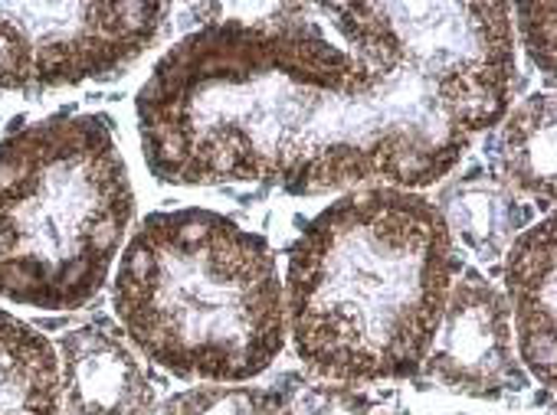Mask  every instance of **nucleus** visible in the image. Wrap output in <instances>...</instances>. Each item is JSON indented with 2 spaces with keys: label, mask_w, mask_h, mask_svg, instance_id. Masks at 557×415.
<instances>
[{
  "label": "nucleus",
  "mask_w": 557,
  "mask_h": 415,
  "mask_svg": "<svg viewBox=\"0 0 557 415\" xmlns=\"http://www.w3.org/2000/svg\"><path fill=\"white\" fill-rule=\"evenodd\" d=\"M283 415H394V412L355 386L306 382L283 399Z\"/></svg>",
  "instance_id": "ddd939ff"
},
{
  "label": "nucleus",
  "mask_w": 557,
  "mask_h": 415,
  "mask_svg": "<svg viewBox=\"0 0 557 415\" xmlns=\"http://www.w3.org/2000/svg\"><path fill=\"white\" fill-rule=\"evenodd\" d=\"M164 4H0V89L109 79L161 34Z\"/></svg>",
  "instance_id": "39448f33"
},
{
  "label": "nucleus",
  "mask_w": 557,
  "mask_h": 415,
  "mask_svg": "<svg viewBox=\"0 0 557 415\" xmlns=\"http://www.w3.org/2000/svg\"><path fill=\"white\" fill-rule=\"evenodd\" d=\"M554 96H528L505 122L495 138L498 180L515 193L531 197L537 206H554Z\"/></svg>",
  "instance_id": "9d476101"
},
{
  "label": "nucleus",
  "mask_w": 557,
  "mask_h": 415,
  "mask_svg": "<svg viewBox=\"0 0 557 415\" xmlns=\"http://www.w3.org/2000/svg\"><path fill=\"white\" fill-rule=\"evenodd\" d=\"M453 278V236L433 200L384 184L355 190L289 252L296 356L332 382L407 379L423 369Z\"/></svg>",
  "instance_id": "f03ea898"
},
{
  "label": "nucleus",
  "mask_w": 557,
  "mask_h": 415,
  "mask_svg": "<svg viewBox=\"0 0 557 415\" xmlns=\"http://www.w3.org/2000/svg\"><path fill=\"white\" fill-rule=\"evenodd\" d=\"M158 415H283V395L256 386H200L171 395Z\"/></svg>",
  "instance_id": "f8f14e48"
},
{
  "label": "nucleus",
  "mask_w": 557,
  "mask_h": 415,
  "mask_svg": "<svg viewBox=\"0 0 557 415\" xmlns=\"http://www.w3.org/2000/svg\"><path fill=\"white\" fill-rule=\"evenodd\" d=\"M554 219L524 229L508 249L505 291L515 311L521 360L541 386H554Z\"/></svg>",
  "instance_id": "6e6552de"
},
{
  "label": "nucleus",
  "mask_w": 557,
  "mask_h": 415,
  "mask_svg": "<svg viewBox=\"0 0 557 415\" xmlns=\"http://www.w3.org/2000/svg\"><path fill=\"white\" fill-rule=\"evenodd\" d=\"M436 210L449 229L475 259H498L511 249L528 223V206L488 174L456 177L440 190Z\"/></svg>",
  "instance_id": "1a4fd4ad"
},
{
  "label": "nucleus",
  "mask_w": 557,
  "mask_h": 415,
  "mask_svg": "<svg viewBox=\"0 0 557 415\" xmlns=\"http://www.w3.org/2000/svg\"><path fill=\"white\" fill-rule=\"evenodd\" d=\"M57 360L73 415H154V382L109 324L70 330Z\"/></svg>",
  "instance_id": "0eeeda50"
},
{
  "label": "nucleus",
  "mask_w": 557,
  "mask_h": 415,
  "mask_svg": "<svg viewBox=\"0 0 557 415\" xmlns=\"http://www.w3.org/2000/svg\"><path fill=\"white\" fill-rule=\"evenodd\" d=\"M135 216L109 115H53L0 141V298L73 311L99 294Z\"/></svg>",
  "instance_id": "20e7f679"
},
{
  "label": "nucleus",
  "mask_w": 557,
  "mask_h": 415,
  "mask_svg": "<svg viewBox=\"0 0 557 415\" xmlns=\"http://www.w3.org/2000/svg\"><path fill=\"white\" fill-rule=\"evenodd\" d=\"M112 301L128 340L181 379H252L286 343L272 246L213 210L151 213L119 262Z\"/></svg>",
  "instance_id": "7ed1b4c3"
},
{
  "label": "nucleus",
  "mask_w": 557,
  "mask_h": 415,
  "mask_svg": "<svg viewBox=\"0 0 557 415\" xmlns=\"http://www.w3.org/2000/svg\"><path fill=\"white\" fill-rule=\"evenodd\" d=\"M423 369L433 382L472 399H502L524 389L508 298L479 272H466L449 288Z\"/></svg>",
  "instance_id": "423d86ee"
},
{
  "label": "nucleus",
  "mask_w": 557,
  "mask_h": 415,
  "mask_svg": "<svg viewBox=\"0 0 557 415\" xmlns=\"http://www.w3.org/2000/svg\"><path fill=\"white\" fill-rule=\"evenodd\" d=\"M216 4L138 92L151 174L296 197L443 180L515 86L505 4Z\"/></svg>",
  "instance_id": "f257e3e1"
},
{
  "label": "nucleus",
  "mask_w": 557,
  "mask_h": 415,
  "mask_svg": "<svg viewBox=\"0 0 557 415\" xmlns=\"http://www.w3.org/2000/svg\"><path fill=\"white\" fill-rule=\"evenodd\" d=\"M60 392L53 343L0 307V415H60Z\"/></svg>",
  "instance_id": "9b49d317"
},
{
  "label": "nucleus",
  "mask_w": 557,
  "mask_h": 415,
  "mask_svg": "<svg viewBox=\"0 0 557 415\" xmlns=\"http://www.w3.org/2000/svg\"><path fill=\"white\" fill-rule=\"evenodd\" d=\"M515 14L521 17V37H524L531 60L550 83L554 79V4L515 8Z\"/></svg>",
  "instance_id": "4468645a"
}]
</instances>
